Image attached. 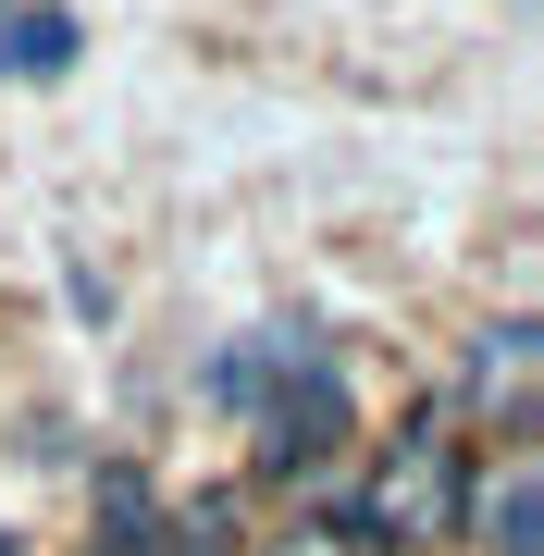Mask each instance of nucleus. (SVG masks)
<instances>
[{
  "mask_svg": "<svg viewBox=\"0 0 544 556\" xmlns=\"http://www.w3.org/2000/svg\"><path fill=\"white\" fill-rule=\"evenodd\" d=\"M248 556H359V532H346V519H298V532H273V544H248Z\"/></svg>",
  "mask_w": 544,
  "mask_h": 556,
  "instance_id": "7",
  "label": "nucleus"
},
{
  "mask_svg": "<svg viewBox=\"0 0 544 556\" xmlns=\"http://www.w3.org/2000/svg\"><path fill=\"white\" fill-rule=\"evenodd\" d=\"M532 519H544L532 445H495V457H470V482H458V532L483 544V556H532Z\"/></svg>",
  "mask_w": 544,
  "mask_h": 556,
  "instance_id": "2",
  "label": "nucleus"
},
{
  "mask_svg": "<svg viewBox=\"0 0 544 556\" xmlns=\"http://www.w3.org/2000/svg\"><path fill=\"white\" fill-rule=\"evenodd\" d=\"M75 13H62V0H25V13H0V75L13 87H62L75 75Z\"/></svg>",
  "mask_w": 544,
  "mask_h": 556,
  "instance_id": "4",
  "label": "nucleus"
},
{
  "mask_svg": "<svg viewBox=\"0 0 544 556\" xmlns=\"http://www.w3.org/2000/svg\"><path fill=\"white\" fill-rule=\"evenodd\" d=\"M149 556H236V507H223V495H199V507H162Z\"/></svg>",
  "mask_w": 544,
  "mask_h": 556,
  "instance_id": "6",
  "label": "nucleus"
},
{
  "mask_svg": "<svg viewBox=\"0 0 544 556\" xmlns=\"http://www.w3.org/2000/svg\"><path fill=\"white\" fill-rule=\"evenodd\" d=\"M100 532H112V556H149V532H162L149 470H100Z\"/></svg>",
  "mask_w": 544,
  "mask_h": 556,
  "instance_id": "5",
  "label": "nucleus"
},
{
  "mask_svg": "<svg viewBox=\"0 0 544 556\" xmlns=\"http://www.w3.org/2000/svg\"><path fill=\"white\" fill-rule=\"evenodd\" d=\"M470 408L507 420V445L532 433V309H507V321L470 334Z\"/></svg>",
  "mask_w": 544,
  "mask_h": 556,
  "instance_id": "3",
  "label": "nucleus"
},
{
  "mask_svg": "<svg viewBox=\"0 0 544 556\" xmlns=\"http://www.w3.org/2000/svg\"><path fill=\"white\" fill-rule=\"evenodd\" d=\"M458 482H470V445L445 433V408H421L396 445L371 457L359 507H346L359 556H433V544H458Z\"/></svg>",
  "mask_w": 544,
  "mask_h": 556,
  "instance_id": "1",
  "label": "nucleus"
}]
</instances>
